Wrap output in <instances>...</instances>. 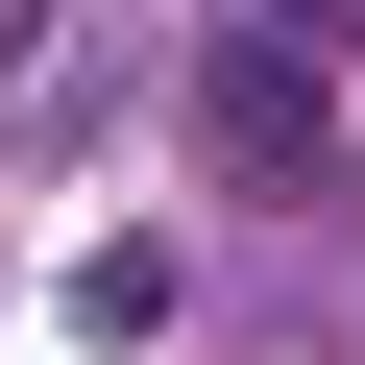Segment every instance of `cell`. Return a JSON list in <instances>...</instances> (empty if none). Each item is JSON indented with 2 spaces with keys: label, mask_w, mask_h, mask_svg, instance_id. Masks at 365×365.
<instances>
[{
  "label": "cell",
  "mask_w": 365,
  "mask_h": 365,
  "mask_svg": "<svg viewBox=\"0 0 365 365\" xmlns=\"http://www.w3.org/2000/svg\"><path fill=\"white\" fill-rule=\"evenodd\" d=\"M195 146H220V170H244V195H292V170H317V146H341V122H317V49H292V25H244V49H220V73H195Z\"/></svg>",
  "instance_id": "1"
}]
</instances>
